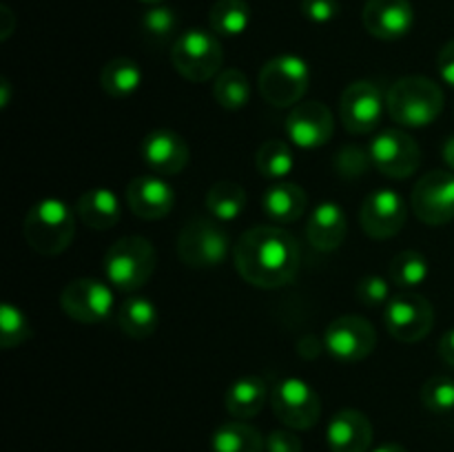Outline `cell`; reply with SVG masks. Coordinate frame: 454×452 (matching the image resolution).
Instances as JSON below:
<instances>
[{
  "label": "cell",
  "instance_id": "6da1fadb",
  "mask_svg": "<svg viewBox=\"0 0 454 452\" xmlns=\"http://www.w3.org/2000/svg\"><path fill=\"white\" fill-rule=\"evenodd\" d=\"M233 261L242 279L257 288H282L300 270V244L282 226H253L239 235Z\"/></svg>",
  "mask_w": 454,
  "mask_h": 452
},
{
  "label": "cell",
  "instance_id": "7a4b0ae2",
  "mask_svg": "<svg viewBox=\"0 0 454 452\" xmlns=\"http://www.w3.org/2000/svg\"><path fill=\"white\" fill-rule=\"evenodd\" d=\"M442 87L426 75H403L386 96V111L402 127H428L443 111Z\"/></svg>",
  "mask_w": 454,
  "mask_h": 452
},
{
  "label": "cell",
  "instance_id": "3957f363",
  "mask_svg": "<svg viewBox=\"0 0 454 452\" xmlns=\"http://www.w3.org/2000/svg\"><path fill=\"white\" fill-rule=\"evenodd\" d=\"M27 244L40 255H60L75 238V217L60 198H43L29 208L22 224Z\"/></svg>",
  "mask_w": 454,
  "mask_h": 452
},
{
  "label": "cell",
  "instance_id": "277c9868",
  "mask_svg": "<svg viewBox=\"0 0 454 452\" xmlns=\"http://www.w3.org/2000/svg\"><path fill=\"white\" fill-rule=\"evenodd\" d=\"M158 255L153 244L140 235H127L115 239L105 255V277L118 291L133 292L145 286L155 273Z\"/></svg>",
  "mask_w": 454,
  "mask_h": 452
},
{
  "label": "cell",
  "instance_id": "5b68a950",
  "mask_svg": "<svg viewBox=\"0 0 454 452\" xmlns=\"http://www.w3.org/2000/svg\"><path fill=\"white\" fill-rule=\"evenodd\" d=\"M171 62L182 78L191 82H207L217 78L224 65V49L213 31L186 29L176 38Z\"/></svg>",
  "mask_w": 454,
  "mask_h": 452
},
{
  "label": "cell",
  "instance_id": "8992f818",
  "mask_svg": "<svg viewBox=\"0 0 454 452\" xmlns=\"http://www.w3.org/2000/svg\"><path fill=\"white\" fill-rule=\"evenodd\" d=\"M260 93L270 106H295L306 96L310 84L309 62L295 53H282L264 62L260 71Z\"/></svg>",
  "mask_w": 454,
  "mask_h": 452
},
{
  "label": "cell",
  "instance_id": "52a82bcc",
  "mask_svg": "<svg viewBox=\"0 0 454 452\" xmlns=\"http://www.w3.org/2000/svg\"><path fill=\"white\" fill-rule=\"evenodd\" d=\"M231 253V238L224 226L208 217H193L177 235V255L186 266L211 269L224 264Z\"/></svg>",
  "mask_w": 454,
  "mask_h": 452
},
{
  "label": "cell",
  "instance_id": "ba28073f",
  "mask_svg": "<svg viewBox=\"0 0 454 452\" xmlns=\"http://www.w3.org/2000/svg\"><path fill=\"white\" fill-rule=\"evenodd\" d=\"M270 406L275 417L293 430L313 428L322 415V399L313 386L300 377L279 379L270 393Z\"/></svg>",
  "mask_w": 454,
  "mask_h": 452
},
{
  "label": "cell",
  "instance_id": "9c48e42d",
  "mask_svg": "<svg viewBox=\"0 0 454 452\" xmlns=\"http://www.w3.org/2000/svg\"><path fill=\"white\" fill-rule=\"evenodd\" d=\"M368 153H371L372 167L393 180H406L421 164L419 144L402 129H386L380 136L372 137Z\"/></svg>",
  "mask_w": 454,
  "mask_h": 452
},
{
  "label": "cell",
  "instance_id": "30bf717a",
  "mask_svg": "<svg viewBox=\"0 0 454 452\" xmlns=\"http://www.w3.org/2000/svg\"><path fill=\"white\" fill-rule=\"evenodd\" d=\"M375 326L359 315H341V317L333 319L324 331L326 353L344 363L362 362L375 350Z\"/></svg>",
  "mask_w": 454,
  "mask_h": 452
},
{
  "label": "cell",
  "instance_id": "8fae6325",
  "mask_svg": "<svg viewBox=\"0 0 454 452\" xmlns=\"http://www.w3.org/2000/svg\"><path fill=\"white\" fill-rule=\"evenodd\" d=\"M386 328L403 344H417L430 335L434 326V308L424 295H395L386 304Z\"/></svg>",
  "mask_w": 454,
  "mask_h": 452
},
{
  "label": "cell",
  "instance_id": "7c38bea8",
  "mask_svg": "<svg viewBox=\"0 0 454 452\" xmlns=\"http://www.w3.org/2000/svg\"><path fill=\"white\" fill-rule=\"evenodd\" d=\"M114 288L98 277H78L65 286L60 308L80 323L105 322L114 310Z\"/></svg>",
  "mask_w": 454,
  "mask_h": 452
},
{
  "label": "cell",
  "instance_id": "4fadbf2b",
  "mask_svg": "<svg viewBox=\"0 0 454 452\" xmlns=\"http://www.w3.org/2000/svg\"><path fill=\"white\" fill-rule=\"evenodd\" d=\"M415 215L428 226L454 220V171H430L415 184L411 195Z\"/></svg>",
  "mask_w": 454,
  "mask_h": 452
},
{
  "label": "cell",
  "instance_id": "5bb4252c",
  "mask_svg": "<svg viewBox=\"0 0 454 452\" xmlns=\"http://www.w3.org/2000/svg\"><path fill=\"white\" fill-rule=\"evenodd\" d=\"M386 100L381 89L371 80H355L344 89L340 100V118L348 133H371L384 115Z\"/></svg>",
  "mask_w": 454,
  "mask_h": 452
},
{
  "label": "cell",
  "instance_id": "9a60e30c",
  "mask_svg": "<svg viewBox=\"0 0 454 452\" xmlns=\"http://www.w3.org/2000/svg\"><path fill=\"white\" fill-rule=\"evenodd\" d=\"M408 217L406 199L395 189H377L359 208V224L372 239H390L403 229Z\"/></svg>",
  "mask_w": 454,
  "mask_h": 452
},
{
  "label": "cell",
  "instance_id": "2e32d148",
  "mask_svg": "<svg viewBox=\"0 0 454 452\" xmlns=\"http://www.w3.org/2000/svg\"><path fill=\"white\" fill-rule=\"evenodd\" d=\"M284 129H286L288 140L300 149H319L331 142L333 131H335V118L324 102L306 100L293 106Z\"/></svg>",
  "mask_w": 454,
  "mask_h": 452
},
{
  "label": "cell",
  "instance_id": "e0dca14e",
  "mask_svg": "<svg viewBox=\"0 0 454 452\" xmlns=\"http://www.w3.org/2000/svg\"><path fill=\"white\" fill-rule=\"evenodd\" d=\"M142 160L158 175H177L189 164V144L171 129H155L146 133L140 144Z\"/></svg>",
  "mask_w": 454,
  "mask_h": 452
},
{
  "label": "cell",
  "instance_id": "ac0fdd59",
  "mask_svg": "<svg viewBox=\"0 0 454 452\" xmlns=\"http://www.w3.org/2000/svg\"><path fill=\"white\" fill-rule=\"evenodd\" d=\"M127 204L140 220H162L173 211L176 191L162 175H137L127 186Z\"/></svg>",
  "mask_w": 454,
  "mask_h": 452
},
{
  "label": "cell",
  "instance_id": "d6986e66",
  "mask_svg": "<svg viewBox=\"0 0 454 452\" xmlns=\"http://www.w3.org/2000/svg\"><path fill=\"white\" fill-rule=\"evenodd\" d=\"M364 27L380 40H399L412 29L415 9L411 0H366L362 12Z\"/></svg>",
  "mask_w": 454,
  "mask_h": 452
},
{
  "label": "cell",
  "instance_id": "ffe728a7",
  "mask_svg": "<svg viewBox=\"0 0 454 452\" xmlns=\"http://www.w3.org/2000/svg\"><path fill=\"white\" fill-rule=\"evenodd\" d=\"M348 233V217H346L341 204L326 202L317 204L306 222V238L313 244V248L322 253H333L344 244Z\"/></svg>",
  "mask_w": 454,
  "mask_h": 452
},
{
  "label": "cell",
  "instance_id": "44dd1931",
  "mask_svg": "<svg viewBox=\"0 0 454 452\" xmlns=\"http://www.w3.org/2000/svg\"><path fill=\"white\" fill-rule=\"evenodd\" d=\"M331 452H368L372 443V424L362 410L344 408L331 419L326 430Z\"/></svg>",
  "mask_w": 454,
  "mask_h": 452
},
{
  "label": "cell",
  "instance_id": "7402d4cb",
  "mask_svg": "<svg viewBox=\"0 0 454 452\" xmlns=\"http://www.w3.org/2000/svg\"><path fill=\"white\" fill-rule=\"evenodd\" d=\"M78 215L82 224H87L93 230L114 229L122 215V202L118 193L109 186H96L80 195L78 199Z\"/></svg>",
  "mask_w": 454,
  "mask_h": 452
},
{
  "label": "cell",
  "instance_id": "603a6c76",
  "mask_svg": "<svg viewBox=\"0 0 454 452\" xmlns=\"http://www.w3.org/2000/svg\"><path fill=\"white\" fill-rule=\"evenodd\" d=\"M306 207H309L306 191L295 182L279 180L262 195V208L278 224H291V222L300 220Z\"/></svg>",
  "mask_w": 454,
  "mask_h": 452
},
{
  "label": "cell",
  "instance_id": "cb8c5ba5",
  "mask_svg": "<svg viewBox=\"0 0 454 452\" xmlns=\"http://www.w3.org/2000/svg\"><path fill=\"white\" fill-rule=\"evenodd\" d=\"M269 399V386L257 375L239 377V379H235L229 386L224 394L226 410L231 412V417L239 421L253 419L255 415H260Z\"/></svg>",
  "mask_w": 454,
  "mask_h": 452
},
{
  "label": "cell",
  "instance_id": "d4e9b609",
  "mask_svg": "<svg viewBox=\"0 0 454 452\" xmlns=\"http://www.w3.org/2000/svg\"><path fill=\"white\" fill-rule=\"evenodd\" d=\"M118 323L122 332L131 339H146L160 326V310L149 297L133 295L120 306Z\"/></svg>",
  "mask_w": 454,
  "mask_h": 452
},
{
  "label": "cell",
  "instance_id": "484cf974",
  "mask_svg": "<svg viewBox=\"0 0 454 452\" xmlns=\"http://www.w3.org/2000/svg\"><path fill=\"white\" fill-rule=\"evenodd\" d=\"M142 80H145V74H142L140 65L131 58H114L100 71L102 89L115 100L133 96L140 89Z\"/></svg>",
  "mask_w": 454,
  "mask_h": 452
},
{
  "label": "cell",
  "instance_id": "4316f807",
  "mask_svg": "<svg viewBox=\"0 0 454 452\" xmlns=\"http://www.w3.org/2000/svg\"><path fill=\"white\" fill-rule=\"evenodd\" d=\"M266 441L257 428L244 421H226L211 434L213 452H264Z\"/></svg>",
  "mask_w": 454,
  "mask_h": 452
},
{
  "label": "cell",
  "instance_id": "83f0119b",
  "mask_svg": "<svg viewBox=\"0 0 454 452\" xmlns=\"http://www.w3.org/2000/svg\"><path fill=\"white\" fill-rule=\"evenodd\" d=\"M207 208L217 222H233L247 208V191L233 180H220L208 189Z\"/></svg>",
  "mask_w": 454,
  "mask_h": 452
},
{
  "label": "cell",
  "instance_id": "f1b7e54d",
  "mask_svg": "<svg viewBox=\"0 0 454 452\" xmlns=\"http://www.w3.org/2000/svg\"><path fill=\"white\" fill-rule=\"evenodd\" d=\"M208 25L215 35H242L251 25V7L247 0H215Z\"/></svg>",
  "mask_w": 454,
  "mask_h": 452
},
{
  "label": "cell",
  "instance_id": "f546056e",
  "mask_svg": "<svg viewBox=\"0 0 454 452\" xmlns=\"http://www.w3.org/2000/svg\"><path fill=\"white\" fill-rule=\"evenodd\" d=\"M213 97L226 111L244 109L251 100V82L239 69H222L213 82Z\"/></svg>",
  "mask_w": 454,
  "mask_h": 452
},
{
  "label": "cell",
  "instance_id": "4dcf8cb0",
  "mask_svg": "<svg viewBox=\"0 0 454 452\" xmlns=\"http://www.w3.org/2000/svg\"><path fill=\"white\" fill-rule=\"evenodd\" d=\"M255 167L269 180H284L295 167V155L286 140H266L255 153Z\"/></svg>",
  "mask_w": 454,
  "mask_h": 452
},
{
  "label": "cell",
  "instance_id": "1f68e13d",
  "mask_svg": "<svg viewBox=\"0 0 454 452\" xmlns=\"http://www.w3.org/2000/svg\"><path fill=\"white\" fill-rule=\"evenodd\" d=\"M430 266L426 255L417 251H402L390 260L388 279L399 288H415L426 282Z\"/></svg>",
  "mask_w": 454,
  "mask_h": 452
},
{
  "label": "cell",
  "instance_id": "d6a6232c",
  "mask_svg": "<svg viewBox=\"0 0 454 452\" xmlns=\"http://www.w3.org/2000/svg\"><path fill=\"white\" fill-rule=\"evenodd\" d=\"M177 25H180V18L167 4H155V7H149L145 13H142V34H145L146 40L155 44H164L167 40H171L176 35Z\"/></svg>",
  "mask_w": 454,
  "mask_h": 452
},
{
  "label": "cell",
  "instance_id": "836d02e7",
  "mask_svg": "<svg viewBox=\"0 0 454 452\" xmlns=\"http://www.w3.org/2000/svg\"><path fill=\"white\" fill-rule=\"evenodd\" d=\"M31 337V323L29 317L18 308L16 304L4 301L0 306V346L3 348H16V346L25 344Z\"/></svg>",
  "mask_w": 454,
  "mask_h": 452
},
{
  "label": "cell",
  "instance_id": "e575fe53",
  "mask_svg": "<svg viewBox=\"0 0 454 452\" xmlns=\"http://www.w3.org/2000/svg\"><path fill=\"white\" fill-rule=\"evenodd\" d=\"M421 403L434 415H448L454 410V379L434 375L421 386Z\"/></svg>",
  "mask_w": 454,
  "mask_h": 452
},
{
  "label": "cell",
  "instance_id": "d590c367",
  "mask_svg": "<svg viewBox=\"0 0 454 452\" xmlns=\"http://www.w3.org/2000/svg\"><path fill=\"white\" fill-rule=\"evenodd\" d=\"M372 164L371 153L364 151L357 144H346L337 151L335 155V168L341 177L346 180H355V177H362L368 171V167Z\"/></svg>",
  "mask_w": 454,
  "mask_h": 452
},
{
  "label": "cell",
  "instance_id": "8d00e7d4",
  "mask_svg": "<svg viewBox=\"0 0 454 452\" xmlns=\"http://www.w3.org/2000/svg\"><path fill=\"white\" fill-rule=\"evenodd\" d=\"M357 300L366 306H381L388 304L390 300V282L381 275H364L357 282Z\"/></svg>",
  "mask_w": 454,
  "mask_h": 452
},
{
  "label": "cell",
  "instance_id": "74e56055",
  "mask_svg": "<svg viewBox=\"0 0 454 452\" xmlns=\"http://www.w3.org/2000/svg\"><path fill=\"white\" fill-rule=\"evenodd\" d=\"M301 13L315 25H326L340 16V0H301Z\"/></svg>",
  "mask_w": 454,
  "mask_h": 452
},
{
  "label": "cell",
  "instance_id": "f35d334b",
  "mask_svg": "<svg viewBox=\"0 0 454 452\" xmlns=\"http://www.w3.org/2000/svg\"><path fill=\"white\" fill-rule=\"evenodd\" d=\"M266 452H304V446L291 430H273L266 437Z\"/></svg>",
  "mask_w": 454,
  "mask_h": 452
},
{
  "label": "cell",
  "instance_id": "ab89813d",
  "mask_svg": "<svg viewBox=\"0 0 454 452\" xmlns=\"http://www.w3.org/2000/svg\"><path fill=\"white\" fill-rule=\"evenodd\" d=\"M437 66H439V75L446 84H450L454 89V40L446 43L442 47L437 56Z\"/></svg>",
  "mask_w": 454,
  "mask_h": 452
},
{
  "label": "cell",
  "instance_id": "60d3db41",
  "mask_svg": "<svg viewBox=\"0 0 454 452\" xmlns=\"http://www.w3.org/2000/svg\"><path fill=\"white\" fill-rule=\"evenodd\" d=\"M439 355H442L448 366L454 368V328L443 332V337L439 339Z\"/></svg>",
  "mask_w": 454,
  "mask_h": 452
},
{
  "label": "cell",
  "instance_id": "b9f144b4",
  "mask_svg": "<svg viewBox=\"0 0 454 452\" xmlns=\"http://www.w3.org/2000/svg\"><path fill=\"white\" fill-rule=\"evenodd\" d=\"M442 155H443V162L448 164V168H450V171H454V133H452L450 137H448L446 142H443Z\"/></svg>",
  "mask_w": 454,
  "mask_h": 452
},
{
  "label": "cell",
  "instance_id": "7bdbcfd3",
  "mask_svg": "<svg viewBox=\"0 0 454 452\" xmlns=\"http://www.w3.org/2000/svg\"><path fill=\"white\" fill-rule=\"evenodd\" d=\"M0 16H3V20H4V27L0 31H3V34H0V38L3 40H7L9 38V34H12L13 31V13L9 12V7H0Z\"/></svg>",
  "mask_w": 454,
  "mask_h": 452
},
{
  "label": "cell",
  "instance_id": "ee69618b",
  "mask_svg": "<svg viewBox=\"0 0 454 452\" xmlns=\"http://www.w3.org/2000/svg\"><path fill=\"white\" fill-rule=\"evenodd\" d=\"M372 452H408V450L403 446H399V443H381V446H377Z\"/></svg>",
  "mask_w": 454,
  "mask_h": 452
},
{
  "label": "cell",
  "instance_id": "f6af8a7d",
  "mask_svg": "<svg viewBox=\"0 0 454 452\" xmlns=\"http://www.w3.org/2000/svg\"><path fill=\"white\" fill-rule=\"evenodd\" d=\"M0 89H3V97H0V105L7 106L9 105V80L7 78L0 80Z\"/></svg>",
  "mask_w": 454,
  "mask_h": 452
},
{
  "label": "cell",
  "instance_id": "bcb514c9",
  "mask_svg": "<svg viewBox=\"0 0 454 452\" xmlns=\"http://www.w3.org/2000/svg\"><path fill=\"white\" fill-rule=\"evenodd\" d=\"M140 3L149 4V7H155V4H162V3H164V0H140Z\"/></svg>",
  "mask_w": 454,
  "mask_h": 452
}]
</instances>
